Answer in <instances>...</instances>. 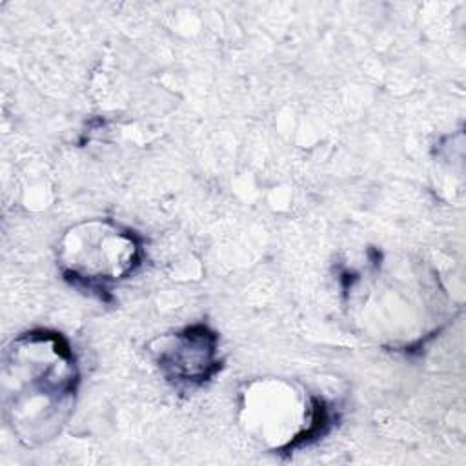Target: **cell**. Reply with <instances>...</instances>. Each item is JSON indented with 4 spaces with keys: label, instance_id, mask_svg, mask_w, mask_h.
<instances>
[{
    "label": "cell",
    "instance_id": "277c9868",
    "mask_svg": "<svg viewBox=\"0 0 466 466\" xmlns=\"http://www.w3.org/2000/svg\"><path fill=\"white\" fill-rule=\"evenodd\" d=\"M149 353L166 380L180 388H198L222 368L218 333L204 322L157 337Z\"/></svg>",
    "mask_w": 466,
    "mask_h": 466
},
{
    "label": "cell",
    "instance_id": "7a4b0ae2",
    "mask_svg": "<svg viewBox=\"0 0 466 466\" xmlns=\"http://www.w3.org/2000/svg\"><path fill=\"white\" fill-rule=\"evenodd\" d=\"M337 419L328 399L293 379H255L240 391V426L271 453L289 455L313 444L331 431Z\"/></svg>",
    "mask_w": 466,
    "mask_h": 466
},
{
    "label": "cell",
    "instance_id": "3957f363",
    "mask_svg": "<svg viewBox=\"0 0 466 466\" xmlns=\"http://www.w3.org/2000/svg\"><path fill=\"white\" fill-rule=\"evenodd\" d=\"M144 260V238L113 218L82 220L56 244V266L73 288L109 302L111 291Z\"/></svg>",
    "mask_w": 466,
    "mask_h": 466
},
{
    "label": "cell",
    "instance_id": "6da1fadb",
    "mask_svg": "<svg viewBox=\"0 0 466 466\" xmlns=\"http://www.w3.org/2000/svg\"><path fill=\"white\" fill-rule=\"evenodd\" d=\"M78 386V360L62 333L35 328L4 348L2 415L24 446L46 444L66 428L75 411Z\"/></svg>",
    "mask_w": 466,
    "mask_h": 466
}]
</instances>
